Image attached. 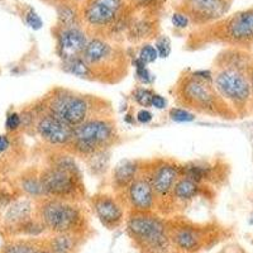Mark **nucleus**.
I'll return each instance as SVG.
<instances>
[{
  "label": "nucleus",
  "mask_w": 253,
  "mask_h": 253,
  "mask_svg": "<svg viewBox=\"0 0 253 253\" xmlns=\"http://www.w3.org/2000/svg\"><path fill=\"white\" fill-rule=\"evenodd\" d=\"M36 216L51 234L86 236L90 221L86 210L79 202L44 196L36 203Z\"/></svg>",
  "instance_id": "f257e3e1"
},
{
  "label": "nucleus",
  "mask_w": 253,
  "mask_h": 253,
  "mask_svg": "<svg viewBox=\"0 0 253 253\" xmlns=\"http://www.w3.org/2000/svg\"><path fill=\"white\" fill-rule=\"evenodd\" d=\"M79 9L90 37L109 38L110 35L129 28L133 8L126 0H85Z\"/></svg>",
  "instance_id": "f03ea898"
},
{
  "label": "nucleus",
  "mask_w": 253,
  "mask_h": 253,
  "mask_svg": "<svg viewBox=\"0 0 253 253\" xmlns=\"http://www.w3.org/2000/svg\"><path fill=\"white\" fill-rule=\"evenodd\" d=\"M213 75L214 86L228 105L237 110L245 109L252 90L241 55L236 52L221 55L218 61V70Z\"/></svg>",
  "instance_id": "7ed1b4c3"
},
{
  "label": "nucleus",
  "mask_w": 253,
  "mask_h": 253,
  "mask_svg": "<svg viewBox=\"0 0 253 253\" xmlns=\"http://www.w3.org/2000/svg\"><path fill=\"white\" fill-rule=\"evenodd\" d=\"M126 233L142 253H172L169 224L151 213L132 211L126 219Z\"/></svg>",
  "instance_id": "20e7f679"
},
{
  "label": "nucleus",
  "mask_w": 253,
  "mask_h": 253,
  "mask_svg": "<svg viewBox=\"0 0 253 253\" xmlns=\"http://www.w3.org/2000/svg\"><path fill=\"white\" fill-rule=\"evenodd\" d=\"M118 138L117 126L107 115H96L74 128L67 150L74 156L95 157L110 148Z\"/></svg>",
  "instance_id": "39448f33"
},
{
  "label": "nucleus",
  "mask_w": 253,
  "mask_h": 253,
  "mask_svg": "<svg viewBox=\"0 0 253 253\" xmlns=\"http://www.w3.org/2000/svg\"><path fill=\"white\" fill-rule=\"evenodd\" d=\"M178 103L184 107L207 115L227 117L228 104L216 91L214 83L199 80L195 76H184L176 87Z\"/></svg>",
  "instance_id": "423d86ee"
},
{
  "label": "nucleus",
  "mask_w": 253,
  "mask_h": 253,
  "mask_svg": "<svg viewBox=\"0 0 253 253\" xmlns=\"http://www.w3.org/2000/svg\"><path fill=\"white\" fill-rule=\"evenodd\" d=\"M98 103V99L92 96L61 87L52 91V95L47 99L44 109L75 128L92 117L105 115L99 112L101 105Z\"/></svg>",
  "instance_id": "0eeeda50"
},
{
  "label": "nucleus",
  "mask_w": 253,
  "mask_h": 253,
  "mask_svg": "<svg viewBox=\"0 0 253 253\" xmlns=\"http://www.w3.org/2000/svg\"><path fill=\"white\" fill-rule=\"evenodd\" d=\"M40 178L43 185L46 196L65 199L78 202V198L83 194L84 185L81 176L71 173L53 165H48L40 173Z\"/></svg>",
  "instance_id": "6e6552de"
},
{
  "label": "nucleus",
  "mask_w": 253,
  "mask_h": 253,
  "mask_svg": "<svg viewBox=\"0 0 253 253\" xmlns=\"http://www.w3.org/2000/svg\"><path fill=\"white\" fill-rule=\"evenodd\" d=\"M216 37L232 44H247L253 42V8L230 15L220 22L211 23Z\"/></svg>",
  "instance_id": "1a4fd4ad"
},
{
  "label": "nucleus",
  "mask_w": 253,
  "mask_h": 253,
  "mask_svg": "<svg viewBox=\"0 0 253 253\" xmlns=\"http://www.w3.org/2000/svg\"><path fill=\"white\" fill-rule=\"evenodd\" d=\"M232 0H180L176 10L182 12L196 26L215 23L228 13Z\"/></svg>",
  "instance_id": "9d476101"
},
{
  "label": "nucleus",
  "mask_w": 253,
  "mask_h": 253,
  "mask_svg": "<svg viewBox=\"0 0 253 253\" xmlns=\"http://www.w3.org/2000/svg\"><path fill=\"white\" fill-rule=\"evenodd\" d=\"M53 33L56 38V52L62 62L83 57L90 40V36L83 24H56Z\"/></svg>",
  "instance_id": "9b49d317"
},
{
  "label": "nucleus",
  "mask_w": 253,
  "mask_h": 253,
  "mask_svg": "<svg viewBox=\"0 0 253 253\" xmlns=\"http://www.w3.org/2000/svg\"><path fill=\"white\" fill-rule=\"evenodd\" d=\"M147 176L150 178L153 187L157 205L164 204L172 199V191L176 182L180 178V166L172 161L160 160L148 170H146Z\"/></svg>",
  "instance_id": "f8f14e48"
},
{
  "label": "nucleus",
  "mask_w": 253,
  "mask_h": 253,
  "mask_svg": "<svg viewBox=\"0 0 253 253\" xmlns=\"http://www.w3.org/2000/svg\"><path fill=\"white\" fill-rule=\"evenodd\" d=\"M35 129L38 137L51 147L67 148L72 141L74 128L62 119L51 114L44 109L43 113L38 115L35 124Z\"/></svg>",
  "instance_id": "ddd939ff"
},
{
  "label": "nucleus",
  "mask_w": 253,
  "mask_h": 253,
  "mask_svg": "<svg viewBox=\"0 0 253 253\" xmlns=\"http://www.w3.org/2000/svg\"><path fill=\"white\" fill-rule=\"evenodd\" d=\"M95 216L104 228L109 230L118 229L126 220L124 204L118 198L110 194H96L90 200Z\"/></svg>",
  "instance_id": "4468645a"
},
{
  "label": "nucleus",
  "mask_w": 253,
  "mask_h": 253,
  "mask_svg": "<svg viewBox=\"0 0 253 253\" xmlns=\"http://www.w3.org/2000/svg\"><path fill=\"white\" fill-rule=\"evenodd\" d=\"M123 193L126 195V204L130 208L132 211L151 213L157 205L155 191L144 170H142V172Z\"/></svg>",
  "instance_id": "2eb2a0df"
},
{
  "label": "nucleus",
  "mask_w": 253,
  "mask_h": 253,
  "mask_svg": "<svg viewBox=\"0 0 253 253\" xmlns=\"http://www.w3.org/2000/svg\"><path fill=\"white\" fill-rule=\"evenodd\" d=\"M170 238L176 251L182 253H195L207 247L209 242V233L203 227L193 224L170 225Z\"/></svg>",
  "instance_id": "dca6fc26"
},
{
  "label": "nucleus",
  "mask_w": 253,
  "mask_h": 253,
  "mask_svg": "<svg viewBox=\"0 0 253 253\" xmlns=\"http://www.w3.org/2000/svg\"><path fill=\"white\" fill-rule=\"evenodd\" d=\"M119 56H122L119 55V49L110 43L108 38L104 37H90L83 53V58L91 67L94 76H96L98 70L109 67L117 62Z\"/></svg>",
  "instance_id": "f3484780"
},
{
  "label": "nucleus",
  "mask_w": 253,
  "mask_h": 253,
  "mask_svg": "<svg viewBox=\"0 0 253 253\" xmlns=\"http://www.w3.org/2000/svg\"><path fill=\"white\" fill-rule=\"evenodd\" d=\"M36 215V204L31 200V198L18 199L10 203L6 208L5 213L3 215L4 229L10 236L14 237L17 230L19 229L24 223L31 220Z\"/></svg>",
  "instance_id": "a211bd4d"
},
{
  "label": "nucleus",
  "mask_w": 253,
  "mask_h": 253,
  "mask_svg": "<svg viewBox=\"0 0 253 253\" xmlns=\"http://www.w3.org/2000/svg\"><path fill=\"white\" fill-rule=\"evenodd\" d=\"M143 170V167L139 165L138 161L134 160H122L115 165L112 173L113 189L115 191H124L129 186L134 178L139 175Z\"/></svg>",
  "instance_id": "6ab92c4d"
},
{
  "label": "nucleus",
  "mask_w": 253,
  "mask_h": 253,
  "mask_svg": "<svg viewBox=\"0 0 253 253\" xmlns=\"http://www.w3.org/2000/svg\"><path fill=\"white\" fill-rule=\"evenodd\" d=\"M84 238L85 237L79 234H52L47 238H43V245L52 253H78L83 245Z\"/></svg>",
  "instance_id": "aec40b11"
},
{
  "label": "nucleus",
  "mask_w": 253,
  "mask_h": 253,
  "mask_svg": "<svg viewBox=\"0 0 253 253\" xmlns=\"http://www.w3.org/2000/svg\"><path fill=\"white\" fill-rule=\"evenodd\" d=\"M203 186L200 182H196L194 180L185 176H180V178L176 182L172 191V202L177 204H186L191 202L196 196L200 195Z\"/></svg>",
  "instance_id": "412c9836"
},
{
  "label": "nucleus",
  "mask_w": 253,
  "mask_h": 253,
  "mask_svg": "<svg viewBox=\"0 0 253 253\" xmlns=\"http://www.w3.org/2000/svg\"><path fill=\"white\" fill-rule=\"evenodd\" d=\"M41 247H43V238L20 237L8 239L0 250V253H36Z\"/></svg>",
  "instance_id": "4be33fe9"
},
{
  "label": "nucleus",
  "mask_w": 253,
  "mask_h": 253,
  "mask_svg": "<svg viewBox=\"0 0 253 253\" xmlns=\"http://www.w3.org/2000/svg\"><path fill=\"white\" fill-rule=\"evenodd\" d=\"M19 186L24 194L31 199H42L46 196L43 185L41 181L40 175H28L20 178Z\"/></svg>",
  "instance_id": "5701e85b"
},
{
  "label": "nucleus",
  "mask_w": 253,
  "mask_h": 253,
  "mask_svg": "<svg viewBox=\"0 0 253 253\" xmlns=\"http://www.w3.org/2000/svg\"><path fill=\"white\" fill-rule=\"evenodd\" d=\"M63 71L67 74H71L74 76L83 79H94V72H92L91 67L85 62L83 57L74 58V60H69L62 62Z\"/></svg>",
  "instance_id": "b1692460"
},
{
  "label": "nucleus",
  "mask_w": 253,
  "mask_h": 253,
  "mask_svg": "<svg viewBox=\"0 0 253 253\" xmlns=\"http://www.w3.org/2000/svg\"><path fill=\"white\" fill-rule=\"evenodd\" d=\"M180 175L189 177L196 182L205 181L210 176V169L204 165L198 164H187L184 166H180Z\"/></svg>",
  "instance_id": "393cba45"
},
{
  "label": "nucleus",
  "mask_w": 253,
  "mask_h": 253,
  "mask_svg": "<svg viewBox=\"0 0 253 253\" xmlns=\"http://www.w3.org/2000/svg\"><path fill=\"white\" fill-rule=\"evenodd\" d=\"M133 65H134L135 69V76H137V79L142 84H144V85H151L155 81V76L150 71V69L147 67V63H144L143 61L137 57L134 60V62H133Z\"/></svg>",
  "instance_id": "a878e982"
},
{
  "label": "nucleus",
  "mask_w": 253,
  "mask_h": 253,
  "mask_svg": "<svg viewBox=\"0 0 253 253\" xmlns=\"http://www.w3.org/2000/svg\"><path fill=\"white\" fill-rule=\"evenodd\" d=\"M170 117L173 122L177 123H189L196 119V115L185 108H172L170 110Z\"/></svg>",
  "instance_id": "bb28decb"
},
{
  "label": "nucleus",
  "mask_w": 253,
  "mask_h": 253,
  "mask_svg": "<svg viewBox=\"0 0 253 253\" xmlns=\"http://www.w3.org/2000/svg\"><path fill=\"white\" fill-rule=\"evenodd\" d=\"M138 58L148 65V63H152L157 60L158 52L157 49H156V47L152 46V44H144V46H142V48L139 49Z\"/></svg>",
  "instance_id": "cd10ccee"
},
{
  "label": "nucleus",
  "mask_w": 253,
  "mask_h": 253,
  "mask_svg": "<svg viewBox=\"0 0 253 253\" xmlns=\"http://www.w3.org/2000/svg\"><path fill=\"white\" fill-rule=\"evenodd\" d=\"M155 92H152L151 90L146 89V87H141V89H137L134 91V100L135 103L139 104L141 107H151V103H152V96Z\"/></svg>",
  "instance_id": "c85d7f7f"
},
{
  "label": "nucleus",
  "mask_w": 253,
  "mask_h": 253,
  "mask_svg": "<svg viewBox=\"0 0 253 253\" xmlns=\"http://www.w3.org/2000/svg\"><path fill=\"white\" fill-rule=\"evenodd\" d=\"M22 123H23L22 115L17 112H12L9 113L5 119V128L8 132H15V130L19 129Z\"/></svg>",
  "instance_id": "c756f323"
},
{
  "label": "nucleus",
  "mask_w": 253,
  "mask_h": 253,
  "mask_svg": "<svg viewBox=\"0 0 253 253\" xmlns=\"http://www.w3.org/2000/svg\"><path fill=\"white\" fill-rule=\"evenodd\" d=\"M155 47L158 52V57L166 58L170 56L171 42H170V40H169L167 37H165V36H162V37H160L157 41H156Z\"/></svg>",
  "instance_id": "7c9ffc66"
},
{
  "label": "nucleus",
  "mask_w": 253,
  "mask_h": 253,
  "mask_svg": "<svg viewBox=\"0 0 253 253\" xmlns=\"http://www.w3.org/2000/svg\"><path fill=\"white\" fill-rule=\"evenodd\" d=\"M190 23H191V20H190V18L187 17L185 13L176 10V12L172 14V24L176 27V28L185 29L189 27Z\"/></svg>",
  "instance_id": "2f4dec72"
},
{
  "label": "nucleus",
  "mask_w": 253,
  "mask_h": 253,
  "mask_svg": "<svg viewBox=\"0 0 253 253\" xmlns=\"http://www.w3.org/2000/svg\"><path fill=\"white\" fill-rule=\"evenodd\" d=\"M24 19H26V23L28 24L31 28L40 29L41 27H42V20H41V18L38 17L37 13H36L35 10H32V9L29 10L28 13H27L26 18H24Z\"/></svg>",
  "instance_id": "473e14b6"
},
{
  "label": "nucleus",
  "mask_w": 253,
  "mask_h": 253,
  "mask_svg": "<svg viewBox=\"0 0 253 253\" xmlns=\"http://www.w3.org/2000/svg\"><path fill=\"white\" fill-rule=\"evenodd\" d=\"M126 1L133 9L148 8V6L153 5L156 3V0H126Z\"/></svg>",
  "instance_id": "72a5a7b5"
},
{
  "label": "nucleus",
  "mask_w": 253,
  "mask_h": 253,
  "mask_svg": "<svg viewBox=\"0 0 253 253\" xmlns=\"http://www.w3.org/2000/svg\"><path fill=\"white\" fill-rule=\"evenodd\" d=\"M167 105V101L166 99L162 96V95L160 94H153L152 96V103H151V107H153L155 109H158V110H161V109H165Z\"/></svg>",
  "instance_id": "f704fd0d"
},
{
  "label": "nucleus",
  "mask_w": 253,
  "mask_h": 253,
  "mask_svg": "<svg viewBox=\"0 0 253 253\" xmlns=\"http://www.w3.org/2000/svg\"><path fill=\"white\" fill-rule=\"evenodd\" d=\"M152 119H153V114L150 112V110L146 109V108H143V109H141L138 113H137V121H138L139 123L147 124V123H150Z\"/></svg>",
  "instance_id": "c9c22d12"
},
{
  "label": "nucleus",
  "mask_w": 253,
  "mask_h": 253,
  "mask_svg": "<svg viewBox=\"0 0 253 253\" xmlns=\"http://www.w3.org/2000/svg\"><path fill=\"white\" fill-rule=\"evenodd\" d=\"M10 203H12V198H10V195L6 193H4V191H0V215H1V213H5L6 208L10 205Z\"/></svg>",
  "instance_id": "e433bc0d"
},
{
  "label": "nucleus",
  "mask_w": 253,
  "mask_h": 253,
  "mask_svg": "<svg viewBox=\"0 0 253 253\" xmlns=\"http://www.w3.org/2000/svg\"><path fill=\"white\" fill-rule=\"evenodd\" d=\"M10 147V139L8 138V135L0 134V153L5 152Z\"/></svg>",
  "instance_id": "4c0bfd02"
},
{
  "label": "nucleus",
  "mask_w": 253,
  "mask_h": 253,
  "mask_svg": "<svg viewBox=\"0 0 253 253\" xmlns=\"http://www.w3.org/2000/svg\"><path fill=\"white\" fill-rule=\"evenodd\" d=\"M61 1H63V3H69V4H72V5H76V6H80L81 4L85 1V0H61Z\"/></svg>",
  "instance_id": "58836bf2"
},
{
  "label": "nucleus",
  "mask_w": 253,
  "mask_h": 253,
  "mask_svg": "<svg viewBox=\"0 0 253 253\" xmlns=\"http://www.w3.org/2000/svg\"><path fill=\"white\" fill-rule=\"evenodd\" d=\"M248 79H250L251 90H252V94H253V65H252V66H251L250 72H248Z\"/></svg>",
  "instance_id": "ea45409f"
},
{
  "label": "nucleus",
  "mask_w": 253,
  "mask_h": 253,
  "mask_svg": "<svg viewBox=\"0 0 253 253\" xmlns=\"http://www.w3.org/2000/svg\"><path fill=\"white\" fill-rule=\"evenodd\" d=\"M42 1H44V3L49 4L52 6H57L61 3V0H42Z\"/></svg>",
  "instance_id": "a19ab883"
},
{
  "label": "nucleus",
  "mask_w": 253,
  "mask_h": 253,
  "mask_svg": "<svg viewBox=\"0 0 253 253\" xmlns=\"http://www.w3.org/2000/svg\"><path fill=\"white\" fill-rule=\"evenodd\" d=\"M36 253H52V252H51V251L48 250V248L44 247V245H43V247H41L40 250H38L37 252H36Z\"/></svg>",
  "instance_id": "79ce46f5"
}]
</instances>
